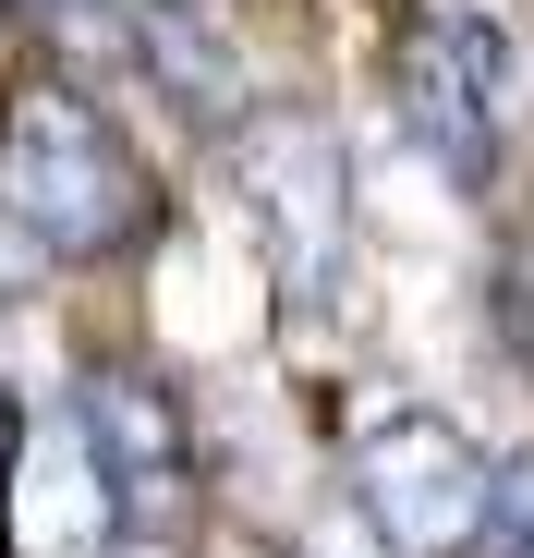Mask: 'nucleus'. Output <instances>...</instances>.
<instances>
[{
	"label": "nucleus",
	"instance_id": "obj_8",
	"mask_svg": "<svg viewBox=\"0 0 534 558\" xmlns=\"http://www.w3.org/2000/svg\"><path fill=\"white\" fill-rule=\"evenodd\" d=\"M486 534H498V546H534V449L498 461V486H486Z\"/></svg>",
	"mask_w": 534,
	"mask_h": 558
},
{
	"label": "nucleus",
	"instance_id": "obj_2",
	"mask_svg": "<svg viewBox=\"0 0 534 558\" xmlns=\"http://www.w3.org/2000/svg\"><path fill=\"white\" fill-rule=\"evenodd\" d=\"M243 231L267 255L292 316H328L352 292V158L316 110H255L243 122Z\"/></svg>",
	"mask_w": 534,
	"mask_h": 558
},
{
	"label": "nucleus",
	"instance_id": "obj_5",
	"mask_svg": "<svg viewBox=\"0 0 534 558\" xmlns=\"http://www.w3.org/2000/svg\"><path fill=\"white\" fill-rule=\"evenodd\" d=\"M389 98H401V134L462 182L486 195L498 182V146H510V37L462 0H425L389 49Z\"/></svg>",
	"mask_w": 534,
	"mask_h": 558
},
{
	"label": "nucleus",
	"instance_id": "obj_6",
	"mask_svg": "<svg viewBox=\"0 0 534 558\" xmlns=\"http://www.w3.org/2000/svg\"><path fill=\"white\" fill-rule=\"evenodd\" d=\"M486 486H498V461L450 413H425V401L352 425V498H365L389 558H462L486 534Z\"/></svg>",
	"mask_w": 534,
	"mask_h": 558
},
{
	"label": "nucleus",
	"instance_id": "obj_7",
	"mask_svg": "<svg viewBox=\"0 0 534 558\" xmlns=\"http://www.w3.org/2000/svg\"><path fill=\"white\" fill-rule=\"evenodd\" d=\"M486 316H498V352L534 377V231L498 243V267H486Z\"/></svg>",
	"mask_w": 534,
	"mask_h": 558
},
{
	"label": "nucleus",
	"instance_id": "obj_3",
	"mask_svg": "<svg viewBox=\"0 0 534 558\" xmlns=\"http://www.w3.org/2000/svg\"><path fill=\"white\" fill-rule=\"evenodd\" d=\"M73 437H85V474H98L110 522L134 546H183L207 510V461H195V413L158 364H85L73 389Z\"/></svg>",
	"mask_w": 534,
	"mask_h": 558
},
{
	"label": "nucleus",
	"instance_id": "obj_1",
	"mask_svg": "<svg viewBox=\"0 0 534 558\" xmlns=\"http://www.w3.org/2000/svg\"><path fill=\"white\" fill-rule=\"evenodd\" d=\"M0 219L25 231V255H61V267H122L158 243L170 195L146 182L134 134L98 110V85L73 73H25L0 98Z\"/></svg>",
	"mask_w": 534,
	"mask_h": 558
},
{
	"label": "nucleus",
	"instance_id": "obj_4",
	"mask_svg": "<svg viewBox=\"0 0 534 558\" xmlns=\"http://www.w3.org/2000/svg\"><path fill=\"white\" fill-rule=\"evenodd\" d=\"M25 25L73 61V85H146V98L195 110V122H243L231 37L195 0H25Z\"/></svg>",
	"mask_w": 534,
	"mask_h": 558
},
{
	"label": "nucleus",
	"instance_id": "obj_9",
	"mask_svg": "<svg viewBox=\"0 0 534 558\" xmlns=\"http://www.w3.org/2000/svg\"><path fill=\"white\" fill-rule=\"evenodd\" d=\"M13 461H25V401L0 389V510H13Z\"/></svg>",
	"mask_w": 534,
	"mask_h": 558
},
{
	"label": "nucleus",
	"instance_id": "obj_10",
	"mask_svg": "<svg viewBox=\"0 0 534 558\" xmlns=\"http://www.w3.org/2000/svg\"><path fill=\"white\" fill-rule=\"evenodd\" d=\"M510 558H534V546H510Z\"/></svg>",
	"mask_w": 534,
	"mask_h": 558
}]
</instances>
